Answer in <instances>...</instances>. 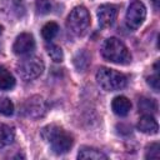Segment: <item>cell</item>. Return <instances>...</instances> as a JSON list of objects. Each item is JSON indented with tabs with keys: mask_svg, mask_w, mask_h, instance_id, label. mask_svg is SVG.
<instances>
[{
	"mask_svg": "<svg viewBox=\"0 0 160 160\" xmlns=\"http://www.w3.org/2000/svg\"><path fill=\"white\" fill-rule=\"evenodd\" d=\"M58 32H59V25H58L56 22H54V21L46 22V24L42 26V29H41V35H42V38H44L45 40H48V41L52 40V39L58 35Z\"/></svg>",
	"mask_w": 160,
	"mask_h": 160,
	"instance_id": "2e32d148",
	"label": "cell"
},
{
	"mask_svg": "<svg viewBox=\"0 0 160 160\" xmlns=\"http://www.w3.org/2000/svg\"><path fill=\"white\" fill-rule=\"evenodd\" d=\"M41 136L50 145L51 150L58 155L66 154L74 144L72 136L62 128L55 124L44 126L41 129Z\"/></svg>",
	"mask_w": 160,
	"mask_h": 160,
	"instance_id": "6da1fadb",
	"label": "cell"
},
{
	"mask_svg": "<svg viewBox=\"0 0 160 160\" xmlns=\"http://www.w3.org/2000/svg\"><path fill=\"white\" fill-rule=\"evenodd\" d=\"M98 21L101 28H109L114 24L118 16V6L112 4H104L98 8Z\"/></svg>",
	"mask_w": 160,
	"mask_h": 160,
	"instance_id": "9c48e42d",
	"label": "cell"
},
{
	"mask_svg": "<svg viewBox=\"0 0 160 160\" xmlns=\"http://www.w3.org/2000/svg\"><path fill=\"white\" fill-rule=\"evenodd\" d=\"M138 129L144 134L155 135L159 131V125L151 114H144L138 122Z\"/></svg>",
	"mask_w": 160,
	"mask_h": 160,
	"instance_id": "30bf717a",
	"label": "cell"
},
{
	"mask_svg": "<svg viewBox=\"0 0 160 160\" xmlns=\"http://www.w3.org/2000/svg\"><path fill=\"white\" fill-rule=\"evenodd\" d=\"M78 158L79 159H95V160L108 159V156L101 150L96 148H91V146H81L78 152Z\"/></svg>",
	"mask_w": 160,
	"mask_h": 160,
	"instance_id": "7c38bea8",
	"label": "cell"
},
{
	"mask_svg": "<svg viewBox=\"0 0 160 160\" xmlns=\"http://www.w3.org/2000/svg\"><path fill=\"white\" fill-rule=\"evenodd\" d=\"M12 50L16 55H29L35 50L34 36L29 32H21L14 41Z\"/></svg>",
	"mask_w": 160,
	"mask_h": 160,
	"instance_id": "ba28073f",
	"label": "cell"
},
{
	"mask_svg": "<svg viewBox=\"0 0 160 160\" xmlns=\"http://www.w3.org/2000/svg\"><path fill=\"white\" fill-rule=\"evenodd\" d=\"M44 61L38 58V56H30V58H26L24 60H21L18 66H16V70H18V74L20 75V78L25 81H30V80H34L36 78H39L42 71H44Z\"/></svg>",
	"mask_w": 160,
	"mask_h": 160,
	"instance_id": "5b68a950",
	"label": "cell"
},
{
	"mask_svg": "<svg viewBox=\"0 0 160 160\" xmlns=\"http://www.w3.org/2000/svg\"><path fill=\"white\" fill-rule=\"evenodd\" d=\"M74 65L79 71H84L89 65V55L85 51H79L74 56Z\"/></svg>",
	"mask_w": 160,
	"mask_h": 160,
	"instance_id": "ac0fdd59",
	"label": "cell"
},
{
	"mask_svg": "<svg viewBox=\"0 0 160 160\" xmlns=\"http://www.w3.org/2000/svg\"><path fill=\"white\" fill-rule=\"evenodd\" d=\"M101 56L110 62L118 65H128L131 61V54L126 45L118 38H109L104 40L100 49Z\"/></svg>",
	"mask_w": 160,
	"mask_h": 160,
	"instance_id": "7a4b0ae2",
	"label": "cell"
},
{
	"mask_svg": "<svg viewBox=\"0 0 160 160\" xmlns=\"http://www.w3.org/2000/svg\"><path fill=\"white\" fill-rule=\"evenodd\" d=\"M139 111L142 114H154L158 111V104L152 99L141 98L139 100Z\"/></svg>",
	"mask_w": 160,
	"mask_h": 160,
	"instance_id": "9a60e30c",
	"label": "cell"
},
{
	"mask_svg": "<svg viewBox=\"0 0 160 160\" xmlns=\"http://www.w3.org/2000/svg\"><path fill=\"white\" fill-rule=\"evenodd\" d=\"M14 112V105L8 98H0V114L5 116H10Z\"/></svg>",
	"mask_w": 160,
	"mask_h": 160,
	"instance_id": "d6986e66",
	"label": "cell"
},
{
	"mask_svg": "<svg viewBox=\"0 0 160 160\" xmlns=\"http://www.w3.org/2000/svg\"><path fill=\"white\" fill-rule=\"evenodd\" d=\"M15 86V78L4 66H0V90H11Z\"/></svg>",
	"mask_w": 160,
	"mask_h": 160,
	"instance_id": "4fadbf2b",
	"label": "cell"
},
{
	"mask_svg": "<svg viewBox=\"0 0 160 160\" xmlns=\"http://www.w3.org/2000/svg\"><path fill=\"white\" fill-rule=\"evenodd\" d=\"M112 111L119 116H126L131 109V101L126 96H116L111 102Z\"/></svg>",
	"mask_w": 160,
	"mask_h": 160,
	"instance_id": "8fae6325",
	"label": "cell"
},
{
	"mask_svg": "<svg viewBox=\"0 0 160 160\" xmlns=\"http://www.w3.org/2000/svg\"><path fill=\"white\" fill-rule=\"evenodd\" d=\"M151 2L154 4L155 9H159V0H151Z\"/></svg>",
	"mask_w": 160,
	"mask_h": 160,
	"instance_id": "603a6c76",
	"label": "cell"
},
{
	"mask_svg": "<svg viewBox=\"0 0 160 160\" xmlns=\"http://www.w3.org/2000/svg\"><path fill=\"white\" fill-rule=\"evenodd\" d=\"M15 139V131L11 126L0 124V148L10 145Z\"/></svg>",
	"mask_w": 160,
	"mask_h": 160,
	"instance_id": "5bb4252c",
	"label": "cell"
},
{
	"mask_svg": "<svg viewBox=\"0 0 160 160\" xmlns=\"http://www.w3.org/2000/svg\"><path fill=\"white\" fill-rule=\"evenodd\" d=\"M2 30H4V28H2V26H1V25H0V34H1V32H2Z\"/></svg>",
	"mask_w": 160,
	"mask_h": 160,
	"instance_id": "cb8c5ba5",
	"label": "cell"
},
{
	"mask_svg": "<svg viewBox=\"0 0 160 160\" xmlns=\"http://www.w3.org/2000/svg\"><path fill=\"white\" fill-rule=\"evenodd\" d=\"M20 112L22 116L29 119H39L46 114V104L40 96H31L25 100L20 108Z\"/></svg>",
	"mask_w": 160,
	"mask_h": 160,
	"instance_id": "8992f818",
	"label": "cell"
},
{
	"mask_svg": "<svg viewBox=\"0 0 160 160\" xmlns=\"http://www.w3.org/2000/svg\"><path fill=\"white\" fill-rule=\"evenodd\" d=\"M96 81L100 85V88L104 89L105 91L121 90L128 84V79L122 72L109 68H100L98 70Z\"/></svg>",
	"mask_w": 160,
	"mask_h": 160,
	"instance_id": "3957f363",
	"label": "cell"
},
{
	"mask_svg": "<svg viewBox=\"0 0 160 160\" xmlns=\"http://www.w3.org/2000/svg\"><path fill=\"white\" fill-rule=\"evenodd\" d=\"M36 10L41 15L49 14L52 10V2L50 0H38L36 1Z\"/></svg>",
	"mask_w": 160,
	"mask_h": 160,
	"instance_id": "ffe728a7",
	"label": "cell"
},
{
	"mask_svg": "<svg viewBox=\"0 0 160 160\" xmlns=\"http://www.w3.org/2000/svg\"><path fill=\"white\" fill-rule=\"evenodd\" d=\"M160 148H159V144L158 142H152L150 144L148 148H146V154H145V158L146 159H159V155H160Z\"/></svg>",
	"mask_w": 160,
	"mask_h": 160,
	"instance_id": "7402d4cb",
	"label": "cell"
},
{
	"mask_svg": "<svg viewBox=\"0 0 160 160\" xmlns=\"http://www.w3.org/2000/svg\"><path fill=\"white\" fill-rule=\"evenodd\" d=\"M146 18V8L145 5L141 2V1H132L129 8H128V11H126V25L135 30L138 29L145 20Z\"/></svg>",
	"mask_w": 160,
	"mask_h": 160,
	"instance_id": "52a82bcc",
	"label": "cell"
},
{
	"mask_svg": "<svg viewBox=\"0 0 160 160\" xmlns=\"http://www.w3.org/2000/svg\"><path fill=\"white\" fill-rule=\"evenodd\" d=\"M66 26L72 35H84L90 26V14L88 9L85 6H75L68 16Z\"/></svg>",
	"mask_w": 160,
	"mask_h": 160,
	"instance_id": "277c9868",
	"label": "cell"
},
{
	"mask_svg": "<svg viewBox=\"0 0 160 160\" xmlns=\"http://www.w3.org/2000/svg\"><path fill=\"white\" fill-rule=\"evenodd\" d=\"M46 52L48 55L50 56V59L55 62H61L62 59H64V54H62V50L59 45H55V44H48L46 45Z\"/></svg>",
	"mask_w": 160,
	"mask_h": 160,
	"instance_id": "e0dca14e",
	"label": "cell"
},
{
	"mask_svg": "<svg viewBox=\"0 0 160 160\" xmlns=\"http://www.w3.org/2000/svg\"><path fill=\"white\" fill-rule=\"evenodd\" d=\"M158 65H159V62L156 61L155 65H154L155 74H154V75H150V76L148 78V84L154 89V91H159V82H160V80H159V70H158Z\"/></svg>",
	"mask_w": 160,
	"mask_h": 160,
	"instance_id": "44dd1931",
	"label": "cell"
}]
</instances>
